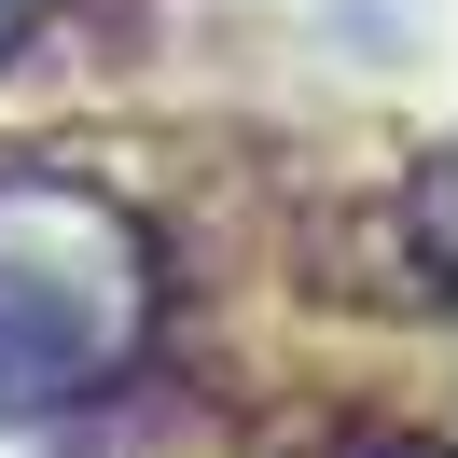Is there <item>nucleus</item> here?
Wrapping results in <instances>:
<instances>
[{
    "label": "nucleus",
    "instance_id": "obj_1",
    "mask_svg": "<svg viewBox=\"0 0 458 458\" xmlns=\"http://www.w3.org/2000/svg\"><path fill=\"white\" fill-rule=\"evenodd\" d=\"M167 319V250L98 167H0V417L125 389Z\"/></svg>",
    "mask_w": 458,
    "mask_h": 458
},
{
    "label": "nucleus",
    "instance_id": "obj_3",
    "mask_svg": "<svg viewBox=\"0 0 458 458\" xmlns=\"http://www.w3.org/2000/svg\"><path fill=\"white\" fill-rule=\"evenodd\" d=\"M417 458H430V445H417Z\"/></svg>",
    "mask_w": 458,
    "mask_h": 458
},
{
    "label": "nucleus",
    "instance_id": "obj_2",
    "mask_svg": "<svg viewBox=\"0 0 458 458\" xmlns=\"http://www.w3.org/2000/svg\"><path fill=\"white\" fill-rule=\"evenodd\" d=\"M42 29V0H0V56H14V42H29Z\"/></svg>",
    "mask_w": 458,
    "mask_h": 458
}]
</instances>
